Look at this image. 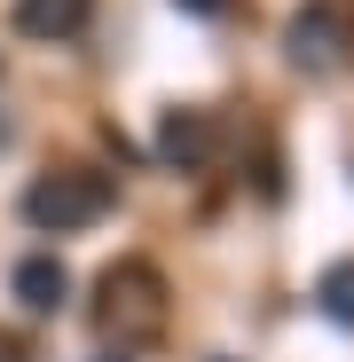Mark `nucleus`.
<instances>
[{"instance_id": "1", "label": "nucleus", "mask_w": 354, "mask_h": 362, "mask_svg": "<svg viewBox=\"0 0 354 362\" xmlns=\"http://www.w3.org/2000/svg\"><path fill=\"white\" fill-rule=\"evenodd\" d=\"M95 331H102L118 354L142 346V339H158V331H165V276H158L150 260H118V268H102Z\"/></svg>"}, {"instance_id": "2", "label": "nucleus", "mask_w": 354, "mask_h": 362, "mask_svg": "<svg viewBox=\"0 0 354 362\" xmlns=\"http://www.w3.org/2000/svg\"><path fill=\"white\" fill-rule=\"evenodd\" d=\"M110 173H87V165H64V173H40L32 189H24V221L40 236H79L110 213Z\"/></svg>"}, {"instance_id": "3", "label": "nucleus", "mask_w": 354, "mask_h": 362, "mask_svg": "<svg viewBox=\"0 0 354 362\" xmlns=\"http://www.w3.org/2000/svg\"><path fill=\"white\" fill-rule=\"evenodd\" d=\"M283 47H291V64H300V71H338V64H346V47H354V32H346L338 8H323V0H315V8L291 16Z\"/></svg>"}, {"instance_id": "4", "label": "nucleus", "mask_w": 354, "mask_h": 362, "mask_svg": "<svg viewBox=\"0 0 354 362\" xmlns=\"http://www.w3.org/2000/svg\"><path fill=\"white\" fill-rule=\"evenodd\" d=\"M158 158L165 165H182V173H205L213 158H220V127H213V110H165L158 118Z\"/></svg>"}, {"instance_id": "5", "label": "nucleus", "mask_w": 354, "mask_h": 362, "mask_svg": "<svg viewBox=\"0 0 354 362\" xmlns=\"http://www.w3.org/2000/svg\"><path fill=\"white\" fill-rule=\"evenodd\" d=\"M87 24H95V0H16L24 40H79Z\"/></svg>"}, {"instance_id": "6", "label": "nucleus", "mask_w": 354, "mask_h": 362, "mask_svg": "<svg viewBox=\"0 0 354 362\" xmlns=\"http://www.w3.org/2000/svg\"><path fill=\"white\" fill-rule=\"evenodd\" d=\"M16 299H24L32 315H55V308L71 299V276H64V260H55V252H32V260H16Z\"/></svg>"}, {"instance_id": "7", "label": "nucleus", "mask_w": 354, "mask_h": 362, "mask_svg": "<svg viewBox=\"0 0 354 362\" xmlns=\"http://www.w3.org/2000/svg\"><path fill=\"white\" fill-rule=\"evenodd\" d=\"M315 308H323L331 323H346V331H354V260H331V268L315 276Z\"/></svg>"}, {"instance_id": "8", "label": "nucleus", "mask_w": 354, "mask_h": 362, "mask_svg": "<svg viewBox=\"0 0 354 362\" xmlns=\"http://www.w3.org/2000/svg\"><path fill=\"white\" fill-rule=\"evenodd\" d=\"M173 8H189V16H220L228 0H173Z\"/></svg>"}, {"instance_id": "9", "label": "nucleus", "mask_w": 354, "mask_h": 362, "mask_svg": "<svg viewBox=\"0 0 354 362\" xmlns=\"http://www.w3.org/2000/svg\"><path fill=\"white\" fill-rule=\"evenodd\" d=\"M0 362H24V339L16 331H0Z\"/></svg>"}, {"instance_id": "10", "label": "nucleus", "mask_w": 354, "mask_h": 362, "mask_svg": "<svg viewBox=\"0 0 354 362\" xmlns=\"http://www.w3.org/2000/svg\"><path fill=\"white\" fill-rule=\"evenodd\" d=\"M102 362H134V354H102Z\"/></svg>"}]
</instances>
